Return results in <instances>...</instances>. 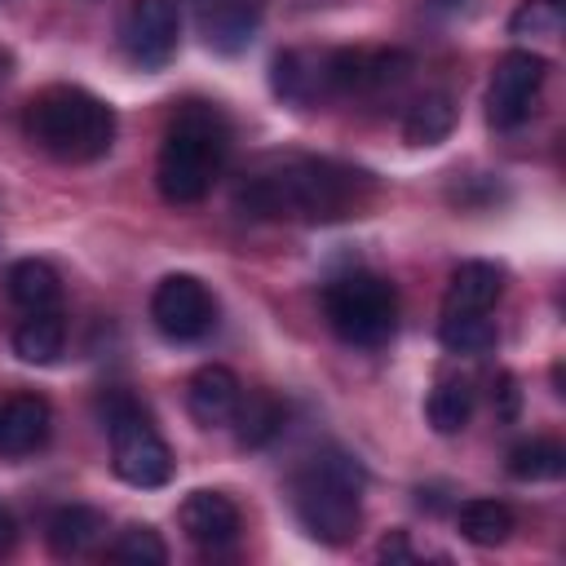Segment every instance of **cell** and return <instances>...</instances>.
<instances>
[{"label": "cell", "mask_w": 566, "mask_h": 566, "mask_svg": "<svg viewBox=\"0 0 566 566\" xmlns=\"http://www.w3.org/2000/svg\"><path fill=\"white\" fill-rule=\"evenodd\" d=\"M367 195L371 177L363 168L318 155H274L239 181L234 208L256 221H340L358 212Z\"/></svg>", "instance_id": "cell-1"}, {"label": "cell", "mask_w": 566, "mask_h": 566, "mask_svg": "<svg viewBox=\"0 0 566 566\" xmlns=\"http://www.w3.org/2000/svg\"><path fill=\"white\" fill-rule=\"evenodd\" d=\"M230 155V124L212 102H186L164 128L155 181L168 203H199Z\"/></svg>", "instance_id": "cell-2"}, {"label": "cell", "mask_w": 566, "mask_h": 566, "mask_svg": "<svg viewBox=\"0 0 566 566\" xmlns=\"http://www.w3.org/2000/svg\"><path fill=\"white\" fill-rule=\"evenodd\" d=\"M22 133L62 164H93L115 146V111L80 84H49L27 102Z\"/></svg>", "instance_id": "cell-3"}, {"label": "cell", "mask_w": 566, "mask_h": 566, "mask_svg": "<svg viewBox=\"0 0 566 566\" xmlns=\"http://www.w3.org/2000/svg\"><path fill=\"white\" fill-rule=\"evenodd\" d=\"M363 486L367 473L349 451L340 447L314 451L292 473V509L305 535H314L318 544H349L363 522Z\"/></svg>", "instance_id": "cell-4"}, {"label": "cell", "mask_w": 566, "mask_h": 566, "mask_svg": "<svg viewBox=\"0 0 566 566\" xmlns=\"http://www.w3.org/2000/svg\"><path fill=\"white\" fill-rule=\"evenodd\" d=\"M323 314L345 345L380 349L398 332V292L371 270H349L323 283Z\"/></svg>", "instance_id": "cell-5"}, {"label": "cell", "mask_w": 566, "mask_h": 566, "mask_svg": "<svg viewBox=\"0 0 566 566\" xmlns=\"http://www.w3.org/2000/svg\"><path fill=\"white\" fill-rule=\"evenodd\" d=\"M97 411H102V424H106V438H111L115 478L137 486V491L164 486L172 478V451L159 438V429L150 424V416L142 411V402L124 389H106Z\"/></svg>", "instance_id": "cell-6"}, {"label": "cell", "mask_w": 566, "mask_h": 566, "mask_svg": "<svg viewBox=\"0 0 566 566\" xmlns=\"http://www.w3.org/2000/svg\"><path fill=\"white\" fill-rule=\"evenodd\" d=\"M150 323L159 327V336L186 345V340H203L217 327V301L208 292L203 279L195 274H164L150 292Z\"/></svg>", "instance_id": "cell-7"}, {"label": "cell", "mask_w": 566, "mask_h": 566, "mask_svg": "<svg viewBox=\"0 0 566 566\" xmlns=\"http://www.w3.org/2000/svg\"><path fill=\"white\" fill-rule=\"evenodd\" d=\"M548 80V62L531 49H509L495 71H491V88H486V124L491 128H517L531 119L539 88Z\"/></svg>", "instance_id": "cell-8"}, {"label": "cell", "mask_w": 566, "mask_h": 566, "mask_svg": "<svg viewBox=\"0 0 566 566\" xmlns=\"http://www.w3.org/2000/svg\"><path fill=\"white\" fill-rule=\"evenodd\" d=\"M177 40H181L177 0H128V9L119 13V44L146 71L168 66L177 53Z\"/></svg>", "instance_id": "cell-9"}, {"label": "cell", "mask_w": 566, "mask_h": 566, "mask_svg": "<svg viewBox=\"0 0 566 566\" xmlns=\"http://www.w3.org/2000/svg\"><path fill=\"white\" fill-rule=\"evenodd\" d=\"M416 71L407 49H332L327 53V93H385Z\"/></svg>", "instance_id": "cell-10"}, {"label": "cell", "mask_w": 566, "mask_h": 566, "mask_svg": "<svg viewBox=\"0 0 566 566\" xmlns=\"http://www.w3.org/2000/svg\"><path fill=\"white\" fill-rule=\"evenodd\" d=\"M195 31L212 53H243L265 18V0H190Z\"/></svg>", "instance_id": "cell-11"}, {"label": "cell", "mask_w": 566, "mask_h": 566, "mask_svg": "<svg viewBox=\"0 0 566 566\" xmlns=\"http://www.w3.org/2000/svg\"><path fill=\"white\" fill-rule=\"evenodd\" d=\"M177 526L186 531L190 544L199 548H230L239 539V504L226 491H190L177 504Z\"/></svg>", "instance_id": "cell-12"}, {"label": "cell", "mask_w": 566, "mask_h": 566, "mask_svg": "<svg viewBox=\"0 0 566 566\" xmlns=\"http://www.w3.org/2000/svg\"><path fill=\"white\" fill-rule=\"evenodd\" d=\"M53 411L40 394H9L0 402V451L4 455H31L49 442Z\"/></svg>", "instance_id": "cell-13"}, {"label": "cell", "mask_w": 566, "mask_h": 566, "mask_svg": "<svg viewBox=\"0 0 566 566\" xmlns=\"http://www.w3.org/2000/svg\"><path fill=\"white\" fill-rule=\"evenodd\" d=\"M270 88L292 106H310L327 97V53H314V49L279 53L270 66Z\"/></svg>", "instance_id": "cell-14"}, {"label": "cell", "mask_w": 566, "mask_h": 566, "mask_svg": "<svg viewBox=\"0 0 566 566\" xmlns=\"http://www.w3.org/2000/svg\"><path fill=\"white\" fill-rule=\"evenodd\" d=\"M239 394H243L239 376H234L230 367H221V363H208V367H199V371L190 376V385H186V407H190V416H195L203 429H217V424H230V416H234V407H239Z\"/></svg>", "instance_id": "cell-15"}, {"label": "cell", "mask_w": 566, "mask_h": 566, "mask_svg": "<svg viewBox=\"0 0 566 566\" xmlns=\"http://www.w3.org/2000/svg\"><path fill=\"white\" fill-rule=\"evenodd\" d=\"M504 292V270L495 261H460L447 283L442 314H486Z\"/></svg>", "instance_id": "cell-16"}, {"label": "cell", "mask_w": 566, "mask_h": 566, "mask_svg": "<svg viewBox=\"0 0 566 566\" xmlns=\"http://www.w3.org/2000/svg\"><path fill=\"white\" fill-rule=\"evenodd\" d=\"M102 535H106V517L97 509H88V504H62L44 522V539H49V548L57 557H80V553L97 548Z\"/></svg>", "instance_id": "cell-17"}, {"label": "cell", "mask_w": 566, "mask_h": 566, "mask_svg": "<svg viewBox=\"0 0 566 566\" xmlns=\"http://www.w3.org/2000/svg\"><path fill=\"white\" fill-rule=\"evenodd\" d=\"M283 420H287V407H283L270 389H248V394H239V407H234V416H230L239 447H252V451L265 447V442H274V438L283 433Z\"/></svg>", "instance_id": "cell-18"}, {"label": "cell", "mask_w": 566, "mask_h": 566, "mask_svg": "<svg viewBox=\"0 0 566 566\" xmlns=\"http://www.w3.org/2000/svg\"><path fill=\"white\" fill-rule=\"evenodd\" d=\"M66 349V323L57 310H31L18 327H13V354L31 367H49L57 363V354Z\"/></svg>", "instance_id": "cell-19"}, {"label": "cell", "mask_w": 566, "mask_h": 566, "mask_svg": "<svg viewBox=\"0 0 566 566\" xmlns=\"http://www.w3.org/2000/svg\"><path fill=\"white\" fill-rule=\"evenodd\" d=\"M4 283H9L13 305H22L27 314H31V310H57V301H62V279H57V270H53L49 261H40V256L13 261L9 274H4Z\"/></svg>", "instance_id": "cell-20"}, {"label": "cell", "mask_w": 566, "mask_h": 566, "mask_svg": "<svg viewBox=\"0 0 566 566\" xmlns=\"http://www.w3.org/2000/svg\"><path fill=\"white\" fill-rule=\"evenodd\" d=\"M455 522H460V535L478 548H495L513 535V509L504 500H464Z\"/></svg>", "instance_id": "cell-21"}, {"label": "cell", "mask_w": 566, "mask_h": 566, "mask_svg": "<svg viewBox=\"0 0 566 566\" xmlns=\"http://www.w3.org/2000/svg\"><path fill=\"white\" fill-rule=\"evenodd\" d=\"M424 416L438 433H460L473 416V385L464 376H442L433 389H429V402H424Z\"/></svg>", "instance_id": "cell-22"}, {"label": "cell", "mask_w": 566, "mask_h": 566, "mask_svg": "<svg viewBox=\"0 0 566 566\" xmlns=\"http://www.w3.org/2000/svg\"><path fill=\"white\" fill-rule=\"evenodd\" d=\"M451 128H455V102L447 93H424L402 119V137L411 146H438L447 142Z\"/></svg>", "instance_id": "cell-23"}, {"label": "cell", "mask_w": 566, "mask_h": 566, "mask_svg": "<svg viewBox=\"0 0 566 566\" xmlns=\"http://www.w3.org/2000/svg\"><path fill=\"white\" fill-rule=\"evenodd\" d=\"M509 473L517 482H557L566 473V451L557 438H526L509 451Z\"/></svg>", "instance_id": "cell-24"}, {"label": "cell", "mask_w": 566, "mask_h": 566, "mask_svg": "<svg viewBox=\"0 0 566 566\" xmlns=\"http://www.w3.org/2000/svg\"><path fill=\"white\" fill-rule=\"evenodd\" d=\"M438 340H442L447 354L482 358V354L495 349V323H491L486 314H442Z\"/></svg>", "instance_id": "cell-25"}, {"label": "cell", "mask_w": 566, "mask_h": 566, "mask_svg": "<svg viewBox=\"0 0 566 566\" xmlns=\"http://www.w3.org/2000/svg\"><path fill=\"white\" fill-rule=\"evenodd\" d=\"M106 557H111V562H128V566H164V562H168V544L159 539L155 526L133 522V526H124V531L106 544Z\"/></svg>", "instance_id": "cell-26"}, {"label": "cell", "mask_w": 566, "mask_h": 566, "mask_svg": "<svg viewBox=\"0 0 566 566\" xmlns=\"http://www.w3.org/2000/svg\"><path fill=\"white\" fill-rule=\"evenodd\" d=\"M562 22H566L562 0H522L513 9V18H509V31L526 35V40H548V35L562 31Z\"/></svg>", "instance_id": "cell-27"}, {"label": "cell", "mask_w": 566, "mask_h": 566, "mask_svg": "<svg viewBox=\"0 0 566 566\" xmlns=\"http://www.w3.org/2000/svg\"><path fill=\"white\" fill-rule=\"evenodd\" d=\"M385 562H407L411 557V544H407V531H389L385 539H380V548H376Z\"/></svg>", "instance_id": "cell-28"}, {"label": "cell", "mask_w": 566, "mask_h": 566, "mask_svg": "<svg viewBox=\"0 0 566 566\" xmlns=\"http://www.w3.org/2000/svg\"><path fill=\"white\" fill-rule=\"evenodd\" d=\"M495 385H500V389H495V394H500V416H504V420H513V416H517V380H513L509 371H500V380H495Z\"/></svg>", "instance_id": "cell-29"}, {"label": "cell", "mask_w": 566, "mask_h": 566, "mask_svg": "<svg viewBox=\"0 0 566 566\" xmlns=\"http://www.w3.org/2000/svg\"><path fill=\"white\" fill-rule=\"evenodd\" d=\"M13 539H18V522H13V513L0 504V557L13 548Z\"/></svg>", "instance_id": "cell-30"}, {"label": "cell", "mask_w": 566, "mask_h": 566, "mask_svg": "<svg viewBox=\"0 0 566 566\" xmlns=\"http://www.w3.org/2000/svg\"><path fill=\"white\" fill-rule=\"evenodd\" d=\"M429 4H433L438 13H451V18H455V13H469V9H473V0H429Z\"/></svg>", "instance_id": "cell-31"}, {"label": "cell", "mask_w": 566, "mask_h": 566, "mask_svg": "<svg viewBox=\"0 0 566 566\" xmlns=\"http://www.w3.org/2000/svg\"><path fill=\"white\" fill-rule=\"evenodd\" d=\"M9 75H13V53H9V49H0V84H4Z\"/></svg>", "instance_id": "cell-32"}]
</instances>
